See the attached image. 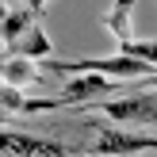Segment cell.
<instances>
[{
    "label": "cell",
    "instance_id": "11",
    "mask_svg": "<svg viewBox=\"0 0 157 157\" xmlns=\"http://www.w3.org/2000/svg\"><path fill=\"white\" fill-rule=\"evenodd\" d=\"M130 84H134V88H157V69L150 77H142V81H130Z\"/></svg>",
    "mask_w": 157,
    "mask_h": 157
},
{
    "label": "cell",
    "instance_id": "7",
    "mask_svg": "<svg viewBox=\"0 0 157 157\" xmlns=\"http://www.w3.org/2000/svg\"><path fill=\"white\" fill-rule=\"evenodd\" d=\"M38 81H42V69H38L35 58H23V54H8L4 58V84L27 88V84H38Z\"/></svg>",
    "mask_w": 157,
    "mask_h": 157
},
{
    "label": "cell",
    "instance_id": "9",
    "mask_svg": "<svg viewBox=\"0 0 157 157\" xmlns=\"http://www.w3.org/2000/svg\"><path fill=\"white\" fill-rule=\"evenodd\" d=\"M134 4H138V0H115V4H111V12L104 15V27L115 35V42H127V38H134V31H130Z\"/></svg>",
    "mask_w": 157,
    "mask_h": 157
},
{
    "label": "cell",
    "instance_id": "10",
    "mask_svg": "<svg viewBox=\"0 0 157 157\" xmlns=\"http://www.w3.org/2000/svg\"><path fill=\"white\" fill-rule=\"evenodd\" d=\"M123 54H134V58L150 61V65L157 69V38H127V42H119Z\"/></svg>",
    "mask_w": 157,
    "mask_h": 157
},
{
    "label": "cell",
    "instance_id": "8",
    "mask_svg": "<svg viewBox=\"0 0 157 157\" xmlns=\"http://www.w3.org/2000/svg\"><path fill=\"white\" fill-rule=\"evenodd\" d=\"M4 50H8V54H23V58H35V61L54 58V42H50V35H46L38 23H35V27H31L15 46H4Z\"/></svg>",
    "mask_w": 157,
    "mask_h": 157
},
{
    "label": "cell",
    "instance_id": "12",
    "mask_svg": "<svg viewBox=\"0 0 157 157\" xmlns=\"http://www.w3.org/2000/svg\"><path fill=\"white\" fill-rule=\"evenodd\" d=\"M27 4H31V8H35V12H42V8H46V4H50V0H27Z\"/></svg>",
    "mask_w": 157,
    "mask_h": 157
},
{
    "label": "cell",
    "instance_id": "6",
    "mask_svg": "<svg viewBox=\"0 0 157 157\" xmlns=\"http://www.w3.org/2000/svg\"><path fill=\"white\" fill-rule=\"evenodd\" d=\"M38 15H42V12H35L31 4H27V8H23V4H8V8H4V27H0L4 46H15V42L38 23Z\"/></svg>",
    "mask_w": 157,
    "mask_h": 157
},
{
    "label": "cell",
    "instance_id": "13",
    "mask_svg": "<svg viewBox=\"0 0 157 157\" xmlns=\"http://www.w3.org/2000/svg\"><path fill=\"white\" fill-rule=\"evenodd\" d=\"M4 4H15V0H4Z\"/></svg>",
    "mask_w": 157,
    "mask_h": 157
},
{
    "label": "cell",
    "instance_id": "1",
    "mask_svg": "<svg viewBox=\"0 0 157 157\" xmlns=\"http://www.w3.org/2000/svg\"><path fill=\"white\" fill-rule=\"evenodd\" d=\"M96 107L104 119L127 123V127H157V88H134L119 100H92L84 104V111Z\"/></svg>",
    "mask_w": 157,
    "mask_h": 157
},
{
    "label": "cell",
    "instance_id": "3",
    "mask_svg": "<svg viewBox=\"0 0 157 157\" xmlns=\"http://www.w3.org/2000/svg\"><path fill=\"white\" fill-rule=\"evenodd\" d=\"M96 127V142L81 146L88 153H142V150H157V138L146 134L138 127H127V123H92Z\"/></svg>",
    "mask_w": 157,
    "mask_h": 157
},
{
    "label": "cell",
    "instance_id": "2",
    "mask_svg": "<svg viewBox=\"0 0 157 157\" xmlns=\"http://www.w3.org/2000/svg\"><path fill=\"white\" fill-rule=\"evenodd\" d=\"M46 69L50 73H84V69H96V73L107 77H119V81H142V77L153 73L150 61L134 58V54H111V58H77V61H61V58H46Z\"/></svg>",
    "mask_w": 157,
    "mask_h": 157
},
{
    "label": "cell",
    "instance_id": "5",
    "mask_svg": "<svg viewBox=\"0 0 157 157\" xmlns=\"http://www.w3.org/2000/svg\"><path fill=\"white\" fill-rule=\"evenodd\" d=\"M77 146H65L58 138H35V134H15L4 130V153H23V157H58V153H73Z\"/></svg>",
    "mask_w": 157,
    "mask_h": 157
},
{
    "label": "cell",
    "instance_id": "4",
    "mask_svg": "<svg viewBox=\"0 0 157 157\" xmlns=\"http://www.w3.org/2000/svg\"><path fill=\"white\" fill-rule=\"evenodd\" d=\"M130 81H119V77H107V73H96V69H84V73H69L65 88L58 96V107H84L92 100H107Z\"/></svg>",
    "mask_w": 157,
    "mask_h": 157
}]
</instances>
